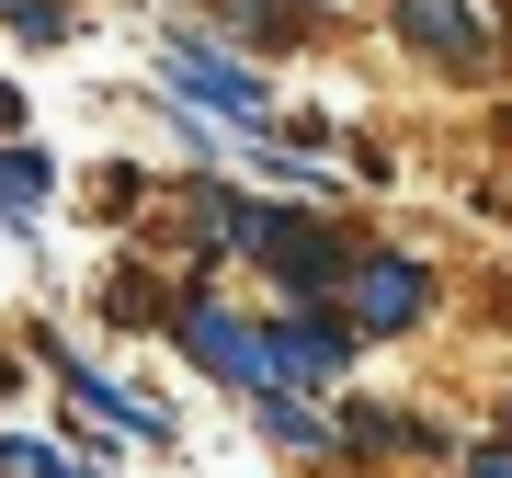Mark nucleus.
<instances>
[{
  "mask_svg": "<svg viewBox=\"0 0 512 478\" xmlns=\"http://www.w3.org/2000/svg\"><path fill=\"white\" fill-rule=\"evenodd\" d=\"M160 331H171V353H183L194 376H217V387H239V399H262V387H285V365H274V319H228L205 285H183L160 308Z\"/></svg>",
  "mask_w": 512,
  "mask_h": 478,
  "instance_id": "f257e3e1",
  "label": "nucleus"
},
{
  "mask_svg": "<svg viewBox=\"0 0 512 478\" xmlns=\"http://www.w3.org/2000/svg\"><path fill=\"white\" fill-rule=\"evenodd\" d=\"M160 80H171L183 103L228 114V126H262V114H274V92H262V69H239V57H217V46H171V57H160Z\"/></svg>",
  "mask_w": 512,
  "mask_h": 478,
  "instance_id": "39448f33",
  "label": "nucleus"
},
{
  "mask_svg": "<svg viewBox=\"0 0 512 478\" xmlns=\"http://www.w3.org/2000/svg\"><path fill=\"white\" fill-rule=\"evenodd\" d=\"M251 262H262V274L296 296V308H319V296L342 285L353 239L330 228V217H308V205H251Z\"/></svg>",
  "mask_w": 512,
  "mask_h": 478,
  "instance_id": "7ed1b4c3",
  "label": "nucleus"
},
{
  "mask_svg": "<svg viewBox=\"0 0 512 478\" xmlns=\"http://www.w3.org/2000/svg\"><path fill=\"white\" fill-rule=\"evenodd\" d=\"M0 478H35V444H12V433H0Z\"/></svg>",
  "mask_w": 512,
  "mask_h": 478,
  "instance_id": "9b49d317",
  "label": "nucleus"
},
{
  "mask_svg": "<svg viewBox=\"0 0 512 478\" xmlns=\"http://www.w3.org/2000/svg\"><path fill=\"white\" fill-rule=\"evenodd\" d=\"M228 23L239 35H308L319 12H296V0H228Z\"/></svg>",
  "mask_w": 512,
  "mask_h": 478,
  "instance_id": "1a4fd4ad",
  "label": "nucleus"
},
{
  "mask_svg": "<svg viewBox=\"0 0 512 478\" xmlns=\"http://www.w3.org/2000/svg\"><path fill=\"white\" fill-rule=\"evenodd\" d=\"M353 342H365V331H353L330 296H319V308H296V319H274V365H285V387H330V376L353 365Z\"/></svg>",
  "mask_w": 512,
  "mask_h": 478,
  "instance_id": "0eeeda50",
  "label": "nucleus"
},
{
  "mask_svg": "<svg viewBox=\"0 0 512 478\" xmlns=\"http://www.w3.org/2000/svg\"><path fill=\"white\" fill-rule=\"evenodd\" d=\"M467 478H512V444H478V456H467Z\"/></svg>",
  "mask_w": 512,
  "mask_h": 478,
  "instance_id": "9d476101",
  "label": "nucleus"
},
{
  "mask_svg": "<svg viewBox=\"0 0 512 478\" xmlns=\"http://www.w3.org/2000/svg\"><path fill=\"white\" fill-rule=\"evenodd\" d=\"M0 12H23V0H0Z\"/></svg>",
  "mask_w": 512,
  "mask_h": 478,
  "instance_id": "ddd939ff",
  "label": "nucleus"
},
{
  "mask_svg": "<svg viewBox=\"0 0 512 478\" xmlns=\"http://www.w3.org/2000/svg\"><path fill=\"white\" fill-rule=\"evenodd\" d=\"M46 183H57V160H46L35 137H12V148H0V217H35Z\"/></svg>",
  "mask_w": 512,
  "mask_h": 478,
  "instance_id": "6e6552de",
  "label": "nucleus"
},
{
  "mask_svg": "<svg viewBox=\"0 0 512 478\" xmlns=\"http://www.w3.org/2000/svg\"><path fill=\"white\" fill-rule=\"evenodd\" d=\"M387 23H399V46L433 57V69H490L501 57V35H490L478 0H387Z\"/></svg>",
  "mask_w": 512,
  "mask_h": 478,
  "instance_id": "20e7f679",
  "label": "nucleus"
},
{
  "mask_svg": "<svg viewBox=\"0 0 512 478\" xmlns=\"http://www.w3.org/2000/svg\"><path fill=\"white\" fill-rule=\"evenodd\" d=\"M0 387H23V353H12V342H0Z\"/></svg>",
  "mask_w": 512,
  "mask_h": 478,
  "instance_id": "f8f14e48",
  "label": "nucleus"
},
{
  "mask_svg": "<svg viewBox=\"0 0 512 478\" xmlns=\"http://www.w3.org/2000/svg\"><path fill=\"white\" fill-rule=\"evenodd\" d=\"M35 365H46L57 387H69V399L92 410L103 433H126V444H171V410H148V399H126V387H114V376H92V365H80L69 342H46V331H35Z\"/></svg>",
  "mask_w": 512,
  "mask_h": 478,
  "instance_id": "423d86ee",
  "label": "nucleus"
},
{
  "mask_svg": "<svg viewBox=\"0 0 512 478\" xmlns=\"http://www.w3.org/2000/svg\"><path fill=\"white\" fill-rule=\"evenodd\" d=\"M433 262L421 251H387V239H365V251L342 262V285H330V308L353 319V331L365 342H399V331H421V319H433Z\"/></svg>",
  "mask_w": 512,
  "mask_h": 478,
  "instance_id": "f03ea898",
  "label": "nucleus"
},
{
  "mask_svg": "<svg viewBox=\"0 0 512 478\" xmlns=\"http://www.w3.org/2000/svg\"><path fill=\"white\" fill-rule=\"evenodd\" d=\"M501 137H512V126H501Z\"/></svg>",
  "mask_w": 512,
  "mask_h": 478,
  "instance_id": "4468645a",
  "label": "nucleus"
}]
</instances>
